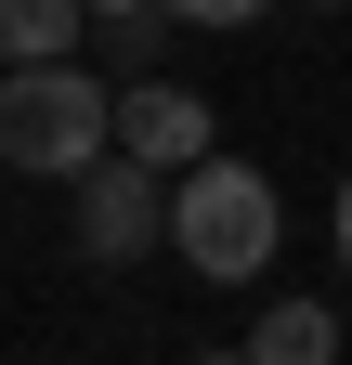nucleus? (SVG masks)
I'll return each instance as SVG.
<instances>
[{
    "mask_svg": "<svg viewBox=\"0 0 352 365\" xmlns=\"http://www.w3.org/2000/svg\"><path fill=\"white\" fill-rule=\"evenodd\" d=\"M118 144V91L92 66L39 53V66H0V170H39V182H78Z\"/></svg>",
    "mask_w": 352,
    "mask_h": 365,
    "instance_id": "nucleus-1",
    "label": "nucleus"
},
{
    "mask_svg": "<svg viewBox=\"0 0 352 365\" xmlns=\"http://www.w3.org/2000/svg\"><path fill=\"white\" fill-rule=\"evenodd\" d=\"M274 182L235 170V157H183V182H170V248H183V274H209V287H248V274H274Z\"/></svg>",
    "mask_w": 352,
    "mask_h": 365,
    "instance_id": "nucleus-2",
    "label": "nucleus"
},
{
    "mask_svg": "<svg viewBox=\"0 0 352 365\" xmlns=\"http://www.w3.org/2000/svg\"><path fill=\"white\" fill-rule=\"evenodd\" d=\"M157 235H170V196H157V157L105 144L92 170H78V248H92L105 274H130V261H157Z\"/></svg>",
    "mask_w": 352,
    "mask_h": 365,
    "instance_id": "nucleus-3",
    "label": "nucleus"
},
{
    "mask_svg": "<svg viewBox=\"0 0 352 365\" xmlns=\"http://www.w3.org/2000/svg\"><path fill=\"white\" fill-rule=\"evenodd\" d=\"M118 144L157 157V170H183V157H209V105H196L183 78H130L118 91Z\"/></svg>",
    "mask_w": 352,
    "mask_h": 365,
    "instance_id": "nucleus-4",
    "label": "nucleus"
},
{
    "mask_svg": "<svg viewBox=\"0 0 352 365\" xmlns=\"http://www.w3.org/2000/svg\"><path fill=\"white\" fill-rule=\"evenodd\" d=\"M248 352H261V365H326V352H339V313H326V300H261Z\"/></svg>",
    "mask_w": 352,
    "mask_h": 365,
    "instance_id": "nucleus-5",
    "label": "nucleus"
},
{
    "mask_svg": "<svg viewBox=\"0 0 352 365\" xmlns=\"http://www.w3.org/2000/svg\"><path fill=\"white\" fill-rule=\"evenodd\" d=\"M92 0H0V66H39V53H78Z\"/></svg>",
    "mask_w": 352,
    "mask_h": 365,
    "instance_id": "nucleus-6",
    "label": "nucleus"
},
{
    "mask_svg": "<svg viewBox=\"0 0 352 365\" xmlns=\"http://www.w3.org/2000/svg\"><path fill=\"white\" fill-rule=\"evenodd\" d=\"M170 14H183V26H248L261 0H170Z\"/></svg>",
    "mask_w": 352,
    "mask_h": 365,
    "instance_id": "nucleus-7",
    "label": "nucleus"
},
{
    "mask_svg": "<svg viewBox=\"0 0 352 365\" xmlns=\"http://www.w3.org/2000/svg\"><path fill=\"white\" fill-rule=\"evenodd\" d=\"M326 235H339V274H352V170H339V196H326Z\"/></svg>",
    "mask_w": 352,
    "mask_h": 365,
    "instance_id": "nucleus-8",
    "label": "nucleus"
},
{
    "mask_svg": "<svg viewBox=\"0 0 352 365\" xmlns=\"http://www.w3.org/2000/svg\"><path fill=\"white\" fill-rule=\"evenodd\" d=\"M92 14H144V0H92Z\"/></svg>",
    "mask_w": 352,
    "mask_h": 365,
    "instance_id": "nucleus-9",
    "label": "nucleus"
},
{
    "mask_svg": "<svg viewBox=\"0 0 352 365\" xmlns=\"http://www.w3.org/2000/svg\"><path fill=\"white\" fill-rule=\"evenodd\" d=\"M326 14H352V0H326Z\"/></svg>",
    "mask_w": 352,
    "mask_h": 365,
    "instance_id": "nucleus-10",
    "label": "nucleus"
}]
</instances>
